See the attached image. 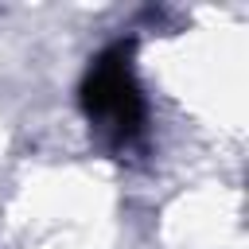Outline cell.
Listing matches in <instances>:
<instances>
[{
  "mask_svg": "<svg viewBox=\"0 0 249 249\" xmlns=\"http://www.w3.org/2000/svg\"><path fill=\"white\" fill-rule=\"evenodd\" d=\"M82 109L109 136V144L128 148V144L140 140L144 121H148V105H144V93L136 86L132 58H128L124 43L109 47L89 66L86 86H82Z\"/></svg>",
  "mask_w": 249,
  "mask_h": 249,
  "instance_id": "1",
  "label": "cell"
}]
</instances>
